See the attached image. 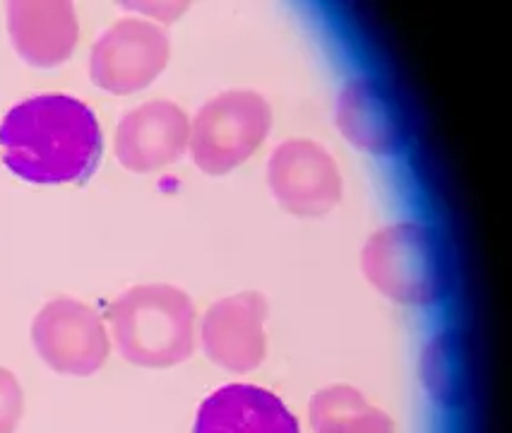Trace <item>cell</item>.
<instances>
[{
  "mask_svg": "<svg viewBox=\"0 0 512 433\" xmlns=\"http://www.w3.org/2000/svg\"><path fill=\"white\" fill-rule=\"evenodd\" d=\"M94 111L68 94H39L15 104L0 123V154L15 176L39 186L80 183L101 157Z\"/></svg>",
  "mask_w": 512,
  "mask_h": 433,
  "instance_id": "1",
  "label": "cell"
},
{
  "mask_svg": "<svg viewBox=\"0 0 512 433\" xmlns=\"http://www.w3.org/2000/svg\"><path fill=\"white\" fill-rule=\"evenodd\" d=\"M113 342L125 361L169 369L188 361L198 340L193 299L174 284H138L113 301Z\"/></svg>",
  "mask_w": 512,
  "mask_h": 433,
  "instance_id": "2",
  "label": "cell"
},
{
  "mask_svg": "<svg viewBox=\"0 0 512 433\" xmlns=\"http://www.w3.org/2000/svg\"><path fill=\"white\" fill-rule=\"evenodd\" d=\"M371 287L402 306L438 304L448 292V263L436 231L419 222H397L373 231L361 251Z\"/></svg>",
  "mask_w": 512,
  "mask_h": 433,
  "instance_id": "3",
  "label": "cell"
},
{
  "mask_svg": "<svg viewBox=\"0 0 512 433\" xmlns=\"http://www.w3.org/2000/svg\"><path fill=\"white\" fill-rule=\"evenodd\" d=\"M272 130V106L260 92L229 90L200 106L190 121L188 150L195 166L224 176L248 162Z\"/></svg>",
  "mask_w": 512,
  "mask_h": 433,
  "instance_id": "4",
  "label": "cell"
},
{
  "mask_svg": "<svg viewBox=\"0 0 512 433\" xmlns=\"http://www.w3.org/2000/svg\"><path fill=\"white\" fill-rule=\"evenodd\" d=\"M171 39L162 27L140 17H125L97 39L89 53L94 85L111 94H135L164 73Z\"/></svg>",
  "mask_w": 512,
  "mask_h": 433,
  "instance_id": "5",
  "label": "cell"
},
{
  "mask_svg": "<svg viewBox=\"0 0 512 433\" xmlns=\"http://www.w3.org/2000/svg\"><path fill=\"white\" fill-rule=\"evenodd\" d=\"M39 359L63 376H92L111 352L109 332L94 308L77 299H53L32 323Z\"/></svg>",
  "mask_w": 512,
  "mask_h": 433,
  "instance_id": "6",
  "label": "cell"
},
{
  "mask_svg": "<svg viewBox=\"0 0 512 433\" xmlns=\"http://www.w3.org/2000/svg\"><path fill=\"white\" fill-rule=\"evenodd\" d=\"M267 183L275 200L296 217H323L342 200V174L320 142L291 138L275 147L267 162Z\"/></svg>",
  "mask_w": 512,
  "mask_h": 433,
  "instance_id": "7",
  "label": "cell"
},
{
  "mask_svg": "<svg viewBox=\"0 0 512 433\" xmlns=\"http://www.w3.org/2000/svg\"><path fill=\"white\" fill-rule=\"evenodd\" d=\"M267 299L260 292H238L214 301L200 323L207 359L231 373L255 371L267 357Z\"/></svg>",
  "mask_w": 512,
  "mask_h": 433,
  "instance_id": "8",
  "label": "cell"
},
{
  "mask_svg": "<svg viewBox=\"0 0 512 433\" xmlns=\"http://www.w3.org/2000/svg\"><path fill=\"white\" fill-rule=\"evenodd\" d=\"M190 118L169 99H154L128 111L116 128L118 162L135 174H152L176 164L188 150Z\"/></svg>",
  "mask_w": 512,
  "mask_h": 433,
  "instance_id": "9",
  "label": "cell"
},
{
  "mask_svg": "<svg viewBox=\"0 0 512 433\" xmlns=\"http://www.w3.org/2000/svg\"><path fill=\"white\" fill-rule=\"evenodd\" d=\"M339 133L356 150L390 157L407 142V121L402 106L383 82L373 77H354L342 87L335 106Z\"/></svg>",
  "mask_w": 512,
  "mask_h": 433,
  "instance_id": "10",
  "label": "cell"
},
{
  "mask_svg": "<svg viewBox=\"0 0 512 433\" xmlns=\"http://www.w3.org/2000/svg\"><path fill=\"white\" fill-rule=\"evenodd\" d=\"M8 32L20 58L34 68H56L73 56L80 25L68 0L8 3Z\"/></svg>",
  "mask_w": 512,
  "mask_h": 433,
  "instance_id": "11",
  "label": "cell"
},
{
  "mask_svg": "<svg viewBox=\"0 0 512 433\" xmlns=\"http://www.w3.org/2000/svg\"><path fill=\"white\" fill-rule=\"evenodd\" d=\"M193 433H301V426L270 390L229 383L202 400Z\"/></svg>",
  "mask_w": 512,
  "mask_h": 433,
  "instance_id": "12",
  "label": "cell"
},
{
  "mask_svg": "<svg viewBox=\"0 0 512 433\" xmlns=\"http://www.w3.org/2000/svg\"><path fill=\"white\" fill-rule=\"evenodd\" d=\"M308 421L313 433H395L388 412L373 407L351 385H327L311 397Z\"/></svg>",
  "mask_w": 512,
  "mask_h": 433,
  "instance_id": "13",
  "label": "cell"
},
{
  "mask_svg": "<svg viewBox=\"0 0 512 433\" xmlns=\"http://www.w3.org/2000/svg\"><path fill=\"white\" fill-rule=\"evenodd\" d=\"M421 376L428 393L445 407H455L464 393V359L452 332L433 335L421 359Z\"/></svg>",
  "mask_w": 512,
  "mask_h": 433,
  "instance_id": "14",
  "label": "cell"
},
{
  "mask_svg": "<svg viewBox=\"0 0 512 433\" xmlns=\"http://www.w3.org/2000/svg\"><path fill=\"white\" fill-rule=\"evenodd\" d=\"M25 412V395L13 371L0 366V433H15Z\"/></svg>",
  "mask_w": 512,
  "mask_h": 433,
  "instance_id": "15",
  "label": "cell"
}]
</instances>
